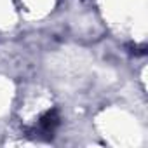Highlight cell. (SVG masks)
Listing matches in <instances>:
<instances>
[{"label": "cell", "mask_w": 148, "mask_h": 148, "mask_svg": "<svg viewBox=\"0 0 148 148\" xmlns=\"http://www.w3.org/2000/svg\"><path fill=\"white\" fill-rule=\"evenodd\" d=\"M59 124V115H58V110L52 108V110H47L40 119H38V132L42 134H47V136H52V132L56 131Z\"/></svg>", "instance_id": "cell-1"}]
</instances>
